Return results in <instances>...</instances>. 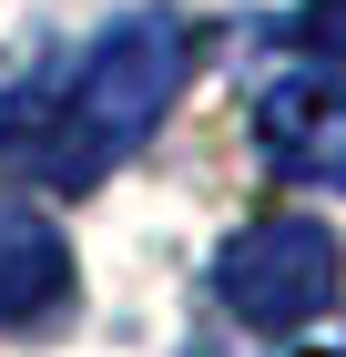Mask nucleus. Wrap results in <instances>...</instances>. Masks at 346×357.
Wrapping results in <instances>:
<instances>
[{
	"label": "nucleus",
	"instance_id": "obj_1",
	"mask_svg": "<svg viewBox=\"0 0 346 357\" xmlns=\"http://www.w3.org/2000/svg\"><path fill=\"white\" fill-rule=\"evenodd\" d=\"M184 52H194V31L173 10L112 21L81 61H61V72H41V82H21L0 102V153L21 174H41L52 194H92L163 123V102L184 82Z\"/></svg>",
	"mask_w": 346,
	"mask_h": 357
},
{
	"label": "nucleus",
	"instance_id": "obj_2",
	"mask_svg": "<svg viewBox=\"0 0 346 357\" xmlns=\"http://www.w3.org/2000/svg\"><path fill=\"white\" fill-rule=\"evenodd\" d=\"M336 225L316 215H255L244 235H224V255H214V296L235 306L244 327H306V317H326L336 306Z\"/></svg>",
	"mask_w": 346,
	"mask_h": 357
},
{
	"label": "nucleus",
	"instance_id": "obj_3",
	"mask_svg": "<svg viewBox=\"0 0 346 357\" xmlns=\"http://www.w3.org/2000/svg\"><path fill=\"white\" fill-rule=\"evenodd\" d=\"M255 143L285 184H346V82L336 72H285L255 102Z\"/></svg>",
	"mask_w": 346,
	"mask_h": 357
},
{
	"label": "nucleus",
	"instance_id": "obj_4",
	"mask_svg": "<svg viewBox=\"0 0 346 357\" xmlns=\"http://www.w3.org/2000/svg\"><path fill=\"white\" fill-rule=\"evenodd\" d=\"M61 296H72V245H61V225L0 194V327H41Z\"/></svg>",
	"mask_w": 346,
	"mask_h": 357
},
{
	"label": "nucleus",
	"instance_id": "obj_5",
	"mask_svg": "<svg viewBox=\"0 0 346 357\" xmlns=\"http://www.w3.org/2000/svg\"><path fill=\"white\" fill-rule=\"evenodd\" d=\"M285 41H295L306 61H326V72H336V61H346V0H306V10L285 21Z\"/></svg>",
	"mask_w": 346,
	"mask_h": 357
},
{
	"label": "nucleus",
	"instance_id": "obj_6",
	"mask_svg": "<svg viewBox=\"0 0 346 357\" xmlns=\"http://www.w3.org/2000/svg\"><path fill=\"white\" fill-rule=\"evenodd\" d=\"M306 357H336V347H306Z\"/></svg>",
	"mask_w": 346,
	"mask_h": 357
}]
</instances>
